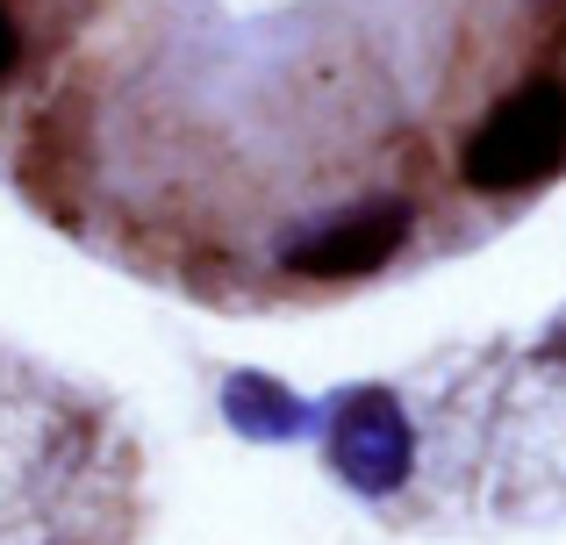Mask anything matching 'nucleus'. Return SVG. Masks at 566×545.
Instances as JSON below:
<instances>
[{"instance_id": "nucleus-5", "label": "nucleus", "mask_w": 566, "mask_h": 545, "mask_svg": "<svg viewBox=\"0 0 566 545\" xmlns=\"http://www.w3.org/2000/svg\"><path fill=\"white\" fill-rule=\"evenodd\" d=\"M14 57H22V43H14V22H8V8H0V80L14 72Z\"/></svg>"}, {"instance_id": "nucleus-4", "label": "nucleus", "mask_w": 566, "mask_h": 545, "mask_svg": "<svg viewBox=\"0 0 566 545\" xmlns=\"http://www.w3.org/2000/svg\"><path fill=\"white\" fill-rule=\"evenodd\" d=\"M222 409H230V423L244 438H294L308 423V409L294 402L280 380H265V374H237L230 388H222Z\"/></svg>"}, {"instance_id": "nucleus-3", "label": "nucleus", "mask_w": 566, "mask_h": 545, "mask_svg": "<svg viewBox=\"0 0 566 545\" xmlns=\"http://www.w3.org/2000/svg\"><path fill=\"white\" fill-rule=\"evenodd\" d=\"M337 467L366 495L401 489V474H409V423H401V409L387 395L345 402V417H337Z\"/></svg>"}, {"instance_id": "nucleus-1", "label": "nucleus", "mask_w": 566, "mask_h": 545, "mask_svg": "<svg viewBox=\"0 0 566 545\" xmlns=\"http://www.w3.org/2000/svg\"><path fill=\"white\" fill-rule=\"evenodd\" d=\"M566 158V86L538 80L516 86L467 144V180L488 187V195H516V187L545 180Z\"/></svg>"}, {"instance_id": "nucleus-2", "label": "nucleus", "mask_w": 566, "mask_h": 545, "mask_svg": "<svg viewBox=\"0 0 566 545\" xmlns=\"http://www.w3.org/2000/svg\"><path fill=\"white\" fill-rule=\"evenodd\" d=\"M401 238H409V209H401V201H374V209H359V216H337L316 238H294L287 266L308 273V280H352V273H374L380 259H395Z\"/></svg>"}]
</instances>
